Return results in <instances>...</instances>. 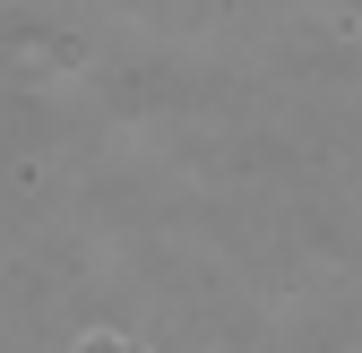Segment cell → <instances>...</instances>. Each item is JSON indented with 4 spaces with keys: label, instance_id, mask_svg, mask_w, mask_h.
Here are the masks:
<instances>
[{
    "label": "cell",
    "instance_id": "2",
    "mask_svg": "<svg viewBox=\"0 0 362 353\" xmlns=\"http://www.w3.org/2000/svg\"><path fill=\"white\" fill-rule=\"evenodd\" d=\"M129 353H139V345H129Z\"/></svg>",
    "mask_w": 362,
    "mask_h": 353
},
{
    "label": "cell",
    "instance_id": "1",
    "mask_svg": "<svg viewBox=\"0 0 362 353\" xmlns=\"http://www.w3.org/2000/svg\"><path fill=\"white\" fill-rule=\"evenodd\" d=\"M78 353H129V336H112V328H95V336H78Z\"/></svg>",
    "mask_w": 362,
    "mask_h": 353
}]
</instances>
